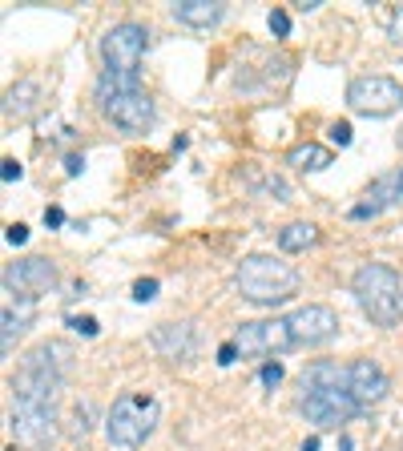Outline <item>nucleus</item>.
<instances>
[{"mask_svg": "<svg viewBox=\"0 0 403 451\" xmlns=\"http://www.w3.org/2000/svg\"><path fill=\"white\" fill-rule=\"evenodd\" d=\"M302 415H307V423H315L319 431H327V427H339L347 423L355 411H359V403L351 395V379L347 371L335 363H315L307 375H302Z\"/></svg>", "mask_w": 403, "mask_h": 451, "instance_id": "obj_1", "label": "nucleus"}, {"mask_svg": "<svg viewBox=\"0 0 403 451\" xmlns=\"http://www.w3.org/2000/svg\"><path fill=\"white\" fill-rule=\"evenodd\" d=\"M97 105L114 126L129 129V133H145V129L153 126V101H150V93L141 89L138 77L109 73V69H105V73L97 77Z\"/></svg>", "mask_w": 403, "mask_h": 451, "instance_id": "obj_2", "label": "nucleus"}, {"mask_svg": "<svg viewBox=\"0 0 403 451\" xmlns=\"http://www.w3.org/2000/svg\"><path fill=\"white\" fill-rule=\"evenodd\" d=\"M234 286L246 302L275 306V302H287L299 290V270L282 258H270V254H250L234 270Z\"/></svg>", "mask_w": 403, "mask_h": 451, "instance_id": "obj_3", "label": "nucleus"}, {"mask_svg": "<svg viewBox=\"0 0 403 451\" xmlns=\"http://www.w3.org/2000/svg\"><path fill=\"white\" fill-rule=\"evenodd\" d=\"M69 375V351L61 343H45L25 359V367L16 371L13 391L16 399H37V403H57L61 379Z\"/></svg>", "mask_w": 403, "mask_h": 451, "instance_id": "obj_4", "label": "nucleus"}, {"mask_svg": "<svg viewBox=\"0 0 403 451\" xmlns=\"http://www.w3.org/2000/svg\"><path fill=\"white\" fill-rule=\"evenodd\" d=\"M355 299H359L367 318L379 326H395L403 318V282L391 266H363L355 274Z\"/></svg>", "mask_w": 403, "mask_h": 451, "instance_id": "obj_5", "label": "nucleus"}, {"mask_svg": "<svg viewBox=\"0 0 403 451\" xmlns=\"http://www.w3.org/2000/svg\"><path fill=\"white\" fill-rule=\"evenodd\" d=\"M153 427H158V403L150 395H121L109 407L105 435H109L114 447H141Z\"/></svg>", "mask_w": 403, "mask_h": 451, "instance_id": "obj_6", "label": "nucleus"}, {"mask_svg": "<svg viewBox=\"0 0 403 451\" xmlns=\"http://www.w3.org/2000/svg\"><path fill=\"white\" fill-rule=\"evenodd\" d=\"M145 45H150V33L141 25H114L101 37V57L109 65V73L138 77L141 61H145Z\"/></svg>", "mask_w": 403, "mask_h": 451, "instance_id": "obj_7", "label": "nucleus"}, {"mask_svg": "<svg viewBox=\"0 0 403 451\" xmlns=\"http://www.w3.org/2000/svg\"><path fill=\"white\" fill-rule=\"evenodd\" d=\"M347 105L363 117H387L403 105V85L391 81L383 73H371V77H355L351 89H347Z\"/></svg>", "mask_w": 403, "mask_h": 451, "instance_id": "obj_8", "label": "nucleus"}, {"mask_svg": "<svg viewBox=\"0 0 403 451\" xmlns=\"http://www.w3.org/2000/svg\"><path fill=\"white\" fill-rule=\"evenodd\" d=\"M230 343L238 347L242 359H263V355H275V351L294 347V335H290L287 318H266V323H242Z\"/></svg>", "mask_w": 403, "mask_h": 451, "instance_id": "obj_9", "label": "nucleus"}, {"mask_svg": "<svg viewBox=\"0 0 403 451\" xmlns=\"http://www.w3.org/2000/svg\"><path fill=\"white\" fill-rule=\"evenodd\" d=\"M13 427L25 447H49L57 439V407L53 403H37V399H16Z\"/></svg>", "mask_w": 403, "mask_h": 451, "instance_id": "obj_10", "label": "nucleus"}, {"mask_svg": "<svg viewBox=\"0 0 403 451\" xmlns=\"http://www.w3.org/2000/svg\"><path fill=\"white\" fill-rule=\"evenodd\" d=\"M57 282V266L49 258H21L4 266V294H21L25 302H37Z\"/></svg>", "mask_w": 403, "mask_h": 451, "instance_id": "obj_11", "label": "nucleus"}, {"mask_svg": "<svg viewBox=\"0 0 403 451\" xmlns=\"http://www.w3.org/2000/svg\"><path fill=\"white\" fill-rule=\"evenodd\" d=\"M290 323V335H294V343H302V347H315V343H327L335 330H339V314L331 311V306H319V302H311V306H299V311L287 318Z\"/></svg>", "mask_w": 403, "mask_h": 451, "instance_id": "obj_12", "label": "nucleus"}, {"mask_svg": "<svg viewBox=\"0 0 403 451\" xmlns=\"http://www.w3.org/2000/svg\"><path fill=\"white\" fill-rule=\"evenodd\" d=\"M347 379H351V395L359 407H371V403H383L387 399V375H383V367L371 363V359H355L351 367H347Z\"/></svg>", "mask_w": 403, "mask_h": 451, "instance_id": "obj_13", "label": "nucleus"}, {"mask_svg": "<svg viewBox=\"0 0 403 451\" xmlns=\"http://www.w3.org/2000/svg\"><path fill=\"white\" fill-rule=\"evenodd\" d=\"M153 347L165 359H189L194 355V323H170L153 330Z\"/></svg>", "mask_w": 403, "mask_h": 451, "instance_id": "obj_14", "label": "nucleus"}, {"mask_svg": "<svg viewBox=\"0 0 403 451\" xmlns=\"http://www.w3.org/2000/svg\"><path fill=\"white\" fill-rule=\"evenodd\" d=\"M222 4H214V0H177L174 4V16L182 21V25H194V28H210L222 21Z\"/></svg>", "mask_w": 403, "mask_h": 451, "instance_id": "obj_15", "label": "nucleus"}, {"mask_svg": "<svg viewBox=\"0 0 403 451\" xmlns=\"http://www.w3.org/2000/svg\"><path fill=\"white\" fill-rule=\"evenodd\" d=\"M37 97H40V85L37 81H21L4 93V113L9 117H28V113L37 109Z\"/></svg>", "mask_w": 403, "mask_h": 451, "instance_id": "obj_16", "label": "nucleus"}, {"mask_svg": "<svg viewBox=\"0 0 403 451\" xmlns=\"http://www.w3.org/2000/svg\"><path fill=\"white\" fill-rule=\"evenodd\" d=\"M0 323H4V330H0V347L4 351H13V343L28 330V323H33V302H25L21 311H13V306H4V314H0Z\"/></svg>", "mask_w": 403, "mask_h": 451, "instance_id": "obj_17", "label": "nucleus"}, {"mask_svg": "<svg viewBox=\"0 0 403 451\" xmlns=\"http://www.w3.org/2000/svg\"><path fill=\"white\" fill-rule=\"evenodd\" d=\"M290 165L302 169V174H315V169H327L331 165V150L327 145H315V141H302L290 150Z\"/></svg>", "mask_w": 403, "mask_h": 451, "instance_id": "obj_18", "label": "nucleus"}, {"mask_svg": "<svg viewBox=\"0 0 403 451\" xmlns=\"http://www.w3.org/2000/svg\"><path fill=\"white\" fill-rule=\"evenodd\" d=\"M319 242V230L311 222H290L278 230V246L282 250H307V246H315Z\"/></svg>", "mask_w": 403, "mask_h": 451, "instance_id": "obj_19", "label": "nucleus"}, {"mask_svg": "<svg viewBox=\"0 0 403 451\" xmlns=\"http://www.w3.org/2000/svg\"><path fill=\"white\" fill-rule=\"evenodd\" d=\"M153 294H158V278H141V282H133V299L138 302H150Z\"/></svg>", "mask_w": 403, "mask_h": 451, "instance_id": "obj_20", "label": "nucleus"}, {"mask_svg": "<svg viewBox=\"0 0 403 451\" xmlns=\"http://www.w3.org/2000/svg\"><path fill=\"white\" fill-rule=\"evenodd\" d=\"M4 242H9V246H25V242H28V226L13 222L9 230H4Z\"/></svg>", "mask_w": 403, "mask_h": 451, "instance_id": "obj_21", "label": "nucleus"}, {"mask_svg": "<svg viewBox=\"0 0 403 451\" xmlns=\"http://www.w3.org/2000/svg\"><path fill=\"white\" fill-rule=\"evenodd\" d=\"M266 25H270V33H275V37H287V33H290V16L278 9V13H270V21H266Z\"/></svg>", "mask_w": 403, "mask_h": 451, "instance_id": "obj_22", "label": "nucleus"}, {"mask_svg": "<svg viewBox=\"0 0 403 451\" xmlns=\"http://www.w3.org/2000/svg\"><path fill=\"white\" fill-rule=\"evenodd\" d=\"M327 133H331V141H335V145H351V126H347V121H335Z\"/></svg>", "mask_w": 403, "mask_h": 451, "instance_id": "obj_23", "label": "nucleus"}, {"mask_svg": "<svg viewBox=\"0 0 403 451\" xmlns=\"http://www.w3.org/2000/svg\"><path fill=\"white\" fill-rule=\"evenodd\" d=\"M69 326H73L77 335H85V338L97 335V318H77V314H73V318H69Z\"/></svg>", "mask_w": 403, "mask_h": 451, "instance_id": "obj_24", "label": "nucleus"}, {"mask_svg": "<svg viewBox=\"0 0 403 451\" xmlns=\"http://www.w3.org/2000/svg\"><path fill=\"white\" fill-rule=\"evenodd\" d=\"M263 383L266 387H278V383H282V363H266L263 367Z\"/></svg>", "mask_w": 403, "mask_h": 451, "instance_id": "obj_25", "label": "nucleus"}, {"mask_svg": "<svg viewBox=\"0 0 403 451\" xmlns=\"http://www.w3.org/2000/svg\"><path fill=\"white\" fill-rule=\"evenodd\" d=\"M81 169H85V157H81V153H69V157H65V174L77 177Z\"/></svg>", "mask_w": 403, "mask_h": 451, "instance_id": "obj_26", "label": "nucleus"}, {"mask_svg": "<svg viewBox=\"0 0 403 451\" xmlns=\"http://www.w3.org/2000/svg\"><path fill=\"white\" fill-rule=\"evenodd\" d=\"M391 40L403 45V9H395V16H391Z\"/></svg>", "mask_w": 403, "mask_h": 451, "instance_id": "obj_27", "label": "nucleus"}, {"mask_svg": "<svg viewBox=\"0 0 403 451\" xmlns=\"http://www.w3.org/2000/svg\"><path fill=\"white\" fill-rule=\"evenodd\" d=\"M234 359H238V347H234V343H226V347L218 351V363H222V367H230Z\"/></svg>", "mask_w": 403, "mask_h": 451, "instance_id": "obj_28", "label": "nucleus"}, {"mask_svg": "<svg viewBox=\"0 0 403 451\" xmlns=\"http://www.w3.org/2000/svg\"><path fill=\"white\" fill-rule=\"evenodd\" d=\"M21 177V162L16 157H4V182H16Z\"/></svg>", "mask_w": 403, "mask_h": 451, "instance_id": "obj_29", "label": "nucleus"}, {"mask_svg": "<svg viewBox=\"0 0 403 451\" xmlns=\"http://www.w3.org/2000/svg\"><path fill=\"white\" fill-rule=\"evenodd\" d=\"M65 222V213L57 210V206H49V210H45V226H61Z\"/></svg>", "mask_w": 403, "mask_h": 451, "instance_id": "obj_30", "label": "nucleus"}, {"mask_svg": "<svg viewBox=\"0 0 403 451\" xmlns=\"http://www.w3.org/2000/svg\"><path fill=\"white\" fill-rule=\"evenodd\" d=\"M302 451H319V439L311 435V439H307V443H302Z\"/></svg>", "mask_w": 403, "mask_h": 451, "instance_id": "obj_31", "label": "nucleus"}, {"mask_svg": "<svg viewBox=\"0 0 403 451\" xmlns=\"http://www.w3.org/2000/svg\"><path fill=\"white\" fill-rule=\"evenodd\" d=\"M395 189H399V198H403V169L395 174Z\"/></svg>", "mask_w": 403, "mask_h": 451, "instance_id": "obj_32", "label": "nucleus"}, {"mask_svg": "<svg viewBox=\"0 0 403 451\" xmlns=\"http://www.w3.org/2000/svg\"><path fill=\"white\" fill-rule=\"evenodd\" d=\"M339 451H351V439H347V435L339 439Z\"/></svg>", "mask_w": 403, "mask_h": 451, "instance_id": "obj_33", "label": "nucleus"}, {"mask_svg": "<svg viewBox=\"0 0 403 451\" xmlns=\"http://www.w3.org/2000/svg\"><path fill=\"white\" fill-rule=\"evenodd\" d=\"M399 145H403V129H399Z\"/></svg>", "mask_w": 403, "mask_h": 451, "instance_id": "obj_34", "label": "nucleus"}]
</instances>
